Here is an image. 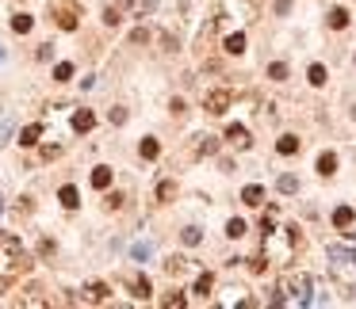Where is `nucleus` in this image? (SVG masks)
Segmentation results:
<instances>
[{"mask_svg":"<svg viewBox=\"0 0 356 309\" xmlns=\"http://www.w3.org/2000/svg\"><path fill=\"white\" fill-rule=\"evenodd\" d=\"M306 77H310L314 88H322V84H326V65H310V73H306Z\"/></svg>","mask_w":356,"mask_h":309,"instance_id":"26","label":"nucleus"},{"mask_svg":"<svg viewBox=\"0 0 356 309\" xmlns=\"http://www.w3.org/2000/svg\"><path fill=\"white\" fill-rule=\"evenodd\" d=\"M54 19H58L61 31H77V27H81V8H77V0H54Z\"/></svg>","mask_w":356,"mask_h":309,"instance_id":"2","label":"nucleus"},{"mask_svg":"<svg viewBox=\"0 0 356 309\" xmlns=\"http://www.w3.org/2000/svg\"><path fill=\"white\" fill-rule=\"evenodd\" d=\"M161 305H165V309H184V305H188V298H184V294H165V298H161Z\"/></svg>","mask_w":356,"mask_h":309,"instance_id":"21","label":"nucleus"},{"mask_svg":"<svg viewBox=\"0 0 356 309\" xmlns=\"http://www.w3.org/2000/svg\"><path fill=\"white\" fill-rule=\"evenodd\" d=\"M211 286H215V275H211V271H203L200 279H195V294H200V298H207V294H211Z\"/></svg>","mask_w":356,"mask_h":309,"instance_id":"19","label":"nucleus"},{"mask_svg":"<svg viewBox=\"0 0 356 309\" xmlns=\"http://www.w3.org/2000/svg\"><path fill=\"white\" fill-rule=\"evenodd\" d=\"M123 202H127V198H123L119 191H111V195H107V210H123Z\"/></svg>","mask_w":356,"mask_h":309,"instance_id":"31","label":"nucleus"},{"mask_svg":"<svg viewBox=\"0 0 356 309\" xmlns=\"http://www.w3.org/2000/svg\"><path fill=\"white\" fill-rule=\"evenodd\" d=\"M352 222H356V210H352V206H337V210H333V225H337V229H348Z\"/></svg>","mask_w":356,"mask_h":309,"instance_id":"9","label":"nucleus"},{"mask_svg":"<svg viewBox=\"0 0 356 309\" xmlns=\"http://www.w3.org/2000/svg\"><path fill=\"white\" fill-rule=\"evenodd\" d=\"M31 27H35V19L27 16V12H19V16H12V31H16V34H27Z\"/></svg>","mask_w":356,"mask_h":309,"instance_id":"18","label":"nucleus"},{"mask_svg":"<svg viewBox=\"0 0 356 309\" xmlns=\"http://www.w3.org/2000/svg\"><path fill=\"white\" fill-rule=\"evenodd\" d=\"M222 50L230 54V58H238V54L245 50V34H226V42H222Z\"/></svg>","mask_w":356,"mask_h":309,"instance_id":"16","label":"nucleus"},{"mask_svg":"<svg viewBox=\"0 0 356 309\" xmlns=\"http://www.w3.org/2000/svg\"><path fill=\"white\" fill-rule=\"evenodd\" d=\"M299 145H303V141H299L295 134H280V141H276V153L291 157V153H299Z\"/></svg>","mask_w":356,"mask_h":309,"instance_id":"7","label":"nucleus"},{"mask_svg":"<svg viewBox=\"0 0 356 309\" xmlns=\"http://www.w3.org/2000/svg\"><path fill=\"white\" fill-rule=\"evenodd\" d=\"M333 172H337V157H333V153H322L318 157V176H333Z\"/></svg>","mask_w":356,"mask_h":309,"instance_id":"17","label":"nucleus"},{"mask_svg":"<svg viewBox=\"0 0 356 309\" xmlns=\"http://www.w3.org/2000/svg\"><path fill=\"white\" fill-rule=\"evenodd\" d=\"M92 126H96V115L92 111H77V115H73V130H77V134H88Z\"/></svg>","mask_w":356,"mask_h":309,"instance_id":"12","label":"nucleus"},{"mask_svg":"<svg viewBox=\"0 0 356 309\" xmlns=\"http://www.w3.org/2000/svg\"><path fill=\"white\" fill-rule=\"evenodd\" d=\"M54 80H61V84H65V80H73V65H69V61H61V65L54 69Z\"/></svg>","mask_w":356,"mask_h":309,"instance_id":"27","label":"nucleus"},{"mask_svg":"<svg viewBox=\"0 0 356 309\" xmlns=\"http://www.w3.org/2000/svg\"><path fill=\"white\" fill-rule=\"evenodd\" d=\"M295 187H299V183L291 180V176H280V191H295Z\"/></svg>","mask_w":356,"mask_h":309,"instance_id":"34","label":"nucleus"},{"mask_svg":"<svg viewBox=\"0 0 356 309\" xmlns=\"http://www.w3.org/2000/svg\"><path fill=\"white\" fill-rule=\"evenodd\" d=\"M306 290H310V279L306 275H287V283H284V298L280 301H306Z\"/></svg>","mask_w":356,"mask_h":309,"instance_id":"3","label":"nucleus"},{"mask_svg":"<svg viewBox=\"0 0 356 309\" xmlns=\"http://www.w3.org/2000/svg\"><path fill=\"white\" fill-rule=\"evenodd\" d=\"M326 23H330L333 31H345L348 27V8H333L330 16H326Z\"/></svg>","mask_w":356,"mask_h":309,"instance_id":"15","label":"nucleus"},{"mask_svg":"<svg viewBox=\"0 0 356 309\" xmlns=\"http://www.w3.org/2000/svg\"><path fill=\"white\" fill-rule=\"evenodd\" d=\"M107 294H111V290H107L104 283H88V286H85V298L96 301V305H100V301H107Z\"/></svg>","mask_w":356,"mask_h":309,"instance_id":"14","label":"nucleus"},{"mask_svg":"<svg viewBox=\"0 0 356 309\" xmlns=\"http://www.w3.org/2000/svg\"><path fill=\"white\" fill-rule=\"evenodd\" d=\"M245 264H249V271H253V275H264V267H268L261 256H257V260H245Z\"/></svg>","mask_w":356,"mask_h":309,"instance_id":"33","label":"nucleus"},{"mask_svg":"<svg viewBox=\"0 0 356 309\" xmlns=\"http://www.w3.org/2000/svg\"><path fill=\"white\" fill-rule=\"evenodd\" d=\"M268 77H272V80H287V65H284V61L268 65Z\"/></svg>","mask_w":356,"mask_h":309,"instance_id":"29","label":"nucleus"},{"mask_svg":"<svg viewBox=\"0 0 356 309\" xmlns=\"http://www.w3.org/2000/svg\"><path fill=\"white\" fill-rule=\"evenodd\" d=\"M104 23H107V27H119V23H123L119 8H107V12H104Z\"/></svg>","mask_w":356,"mask_h":309,"instance_id":"30","label":"nucleus"},{"mask_svg":"<svg viewBox=\"0 0 356 309\" xmlns=\"http://www.w3.org/2000/svg\"><path fill=\"white\" fill-rule=\"evenodd\" d=\"M92 187L96 191H107V187H111V168H107V164L92 168Z\"/></svg>","mask_w":356,"mask_h":309,"instance_id":"8","label":"nucleus"},{"mask_svg":"<svg viewBox=\"0 0 356 309\" xmlns=\"http://www.w3.org/2000/svg\"><path fill=\"white\" fill-rule=\"evenodd\" d=\"M54 157H61V149H58V145H46V149H43V161H54Z\"/></svg>","mask_w":356,"mask_h":309,"instance_id":"35","label":"nucleus"},{"mask_svg":"<svg viewBox=\"0 0 356 309\" xmlns=\"http://www.w3.org/2000/svg\"><path fill=\"white\" fill-rule=\"evenodd\" d=\"M195 153H200V157H211V153H218V141H215V137H200V145H195Z\"/></svg>","mask_w":356,"mask_h":309,"instance_id":"23","label":"nucleus"},{"mask_svg":"<svg viewBox=\"0 0 356 309\" xmlns=\"http://www.w3.org/2000/svg\"><path fill=\"white\" fill-rule=\"evenodd\" d=\"M226 107H230V92H226V88H215V92L203 95V111L207 115H222Z\"/></svg>","mask_w":356,"mask_h":309,"instance_id":"4","label":"nucleus"},{"mask_svg":"<svg viewBox=\"0 0 356 309\" xmlns=\"http://www.w3.org/2000/svg\"><path fill=\"white\" fill-rule=\"evenodd\" d=\"M31 271V256L23 252L12 233H0V275H8V279H19V275Z\"/></svg>","mask_w":356,"mask_h":309,"instance_id":"1","label":"nucleus"},{"mask_svg":"<svg viewBox=\"0 0 356 309\" xmlns=\"http://www.w3.org/2000/svg\"><path fill=\"white\" fill-rule=\"evenodd\" d=\"M184 267H188V260H184V256L165 260V271H169V275H184Z\"/></svg>","mask_w":356,"mask_h":309,"instance_id":"25","label":"nucleus"},{"mask_svg":"<svg viewBox=\"0 0 356 309\" xmlns=\"http://www.w3.org/2000/svg\"><path fill=\"white\" fill-rule=\"evenodd\" d=\"M242 202L245 206H261L264 202V187H261V183H249V187L242 191Z\"/></svg>","mask_w":356,"mask_h":309,"instance_id":"11","label":"nucleus"},{"mask_svg":"<svg viewBox=\"0 0 356 309\" xmlns=\"http://www.w3.org/2000/svg\"><path fill=\"white\" fill-rule=\"evenodd\" d=\"M173 195H176V183L173 180H161V183H157V202H169Z\"/></svg>","mask_w":356,"mask_h":309,"instance_id":"20","label":"nucleus"},{"mask_svg":"<svg viewBox=\"0 0 356 309\" xmlns=\"http://www.w3.org/2000/svg\"><path fill=\"white\" fill-rule=\"evenodd\" d=\"M131 42H134V46H142V42H149V31H146V27H138V31H134V34H131Z\"/></svg>","mask_w":356,"mask_h":309,"instance_id":"32","label":"nucleus"},{"mask_svg":"<svg viewBox=\"0 0 356 309\" xmlns=\"http://www.w3.org/2000/svg\"><path fill=\"white\" fill-rule=\"evenodd\" d=\"M180 240H184V244H200V240H203V233L195 229V225H188V229L180 233Z\"/></svg>","mask_w":356,"mask_h":309,"instance_id":"28","label":"nucleus"},{"mask_svg":"<svg viewBox=\"0 0 356 309\" xmlns=\"http://www.w3.org/2000/svg\"><path fill=\"white\" fill-rule=\"evenodd\" d=\"M226 237H245V222H242V218H230V222H226Z\"/></svg>","mask_w":356,"mask_h":309,"instance_id":"22","label":"nucleus"},{"mask_svg":"<svg viewBox=\"0 0 356 309\" xmlns=\"http://www.w3.org/2000/svg\"><path fill=\"white\" fill-rule=\"evenodd\" d=\"M38 137H43V126H38V122H31V126H23V134H19V145L31 149V145H38Z\"/></svg>","mask_w":356,"mask_h":309,"instance_id":"6","label":"nucleus"},{"mask_svg":"<svg viewBox=\"0 0 356 309\" xmlns=\"http://www.w3.org/2000/svg\"><path fill=\"white\" fill-rule=\"evenodd\" d=\"M226 141H230L234 149H249V145H253L249 130H245V126H238V122H234V126H226Z\"/></svg>","mask_w":356,"mask_h":309,"instance_id":"5","label":"nucleus"},{"mask_svg":"<svg viewBox=\"0 0 356 309\" xmlns=\"http://www.w3.org/2000/svg\"><path fill=\"white\" fill-rule=\"evenodd\" d=\"M138 153H142V161H157V157H161V145H157V137H142Z\"/></svg>","mask_w":356,"mask_h":309,"instance_id":"13","label":"nucleus"},{"mask_svg":"<svg viewBox=\"0 0 356 309\" xmlns=\"http://www.w3.org/2000/svg\"><path fill=\"white\" fill-rule=\"evenodd\" d=\"M131 286H134V298H142V301L149 298V279H146V275H138V279H134Z\"/></svg>","mask_w":356,"mask_h":309,"instance_id":"24","label":"nucleus"},{"mask_svg":"<svg viewBox=\"0 0 356 309\" xmlns=\"http://www.w3.org/2000/svg\"><path fill=\"white\" fill-rule=\"evenodd\" d=\"M58 198H61V206H65V210H77V206H81V195H77V187H73V183H65V187L58 191Z\"/></svg>","mask_w":356,"mask_h":309,"instance_id":"10","label":"nucleus"},{"mask_svg":"<svg viewBox=\"0 0 356 309\" xmlns=\"http://www.w3.org/2000/svg\"><path fill=\"white\" fill-rule=\"evenodd\" d=\"M131 4H134V0H119V8H131Z\"/></svg>","mask_w":356,"mask_h":309,"instance_id":"36","label":"nucleus"}]
</instances>
